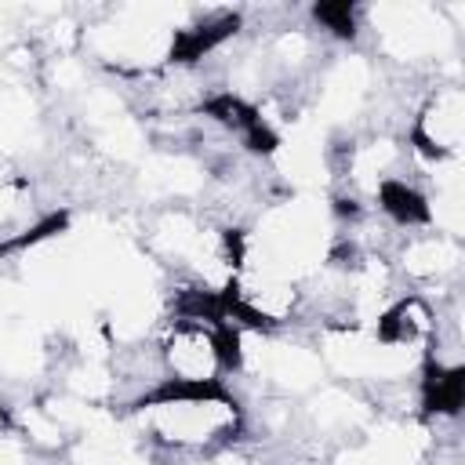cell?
<instances>
[{"mask_svg":"<svg viewBox=\"0 0 465 465\" xmlns=\"http://www.w3.org/2000/svg\"><path fill=\"white\" fill-rule=\"evenodd\" d=\"M432 331H436V312L418 294L400 298L392 309H385L378 316V341L389 349H411V345L432 338Z\"/></svg>","mask_w":465,"mask_h":465,"instance_id":"2","label":"cell"},{"mask_svg":"<svg viewBox=\"0 0 465 465\" xmlns=\"http://www.w3.org/2000/svg\"><path fill=\"white\" fill-rule=\"evenodd\" d=\"M312 18L334 36H356V7L352 4H316Z\"/></svg>","mask_w":465,"mask_h":465,"instance_id":"4","label":"cell"},{"mask_svg":"<svg viewBox=\"0 0 465 465\" xmlns=\"http://www.w3.org/2000/svg\"><path fill=\"white\" fill-rule=\"evenodd\" d=\"M378 207L396 225H429L432 222V207H429L425 193H418L403 178H381V185H378Z\"/></svg>","mask_w":465,"mask_h":465,"instance_id":"3","label":"cell"},{"mask_svg":"<svg viewBox=\"0 0 465 465\" xmlns=\"http://www.w3.org/2000/svg\"><path fill=\"white\" fill-rule=\"evenodd\" d=\"M163 367L171 381H218L222 360L214 341V323L203 320H174V327L163 338Z\"/></svg>","mask_w":465,"mask_h":465,"instance_id":"1","label":"cell"}]
</instances>
